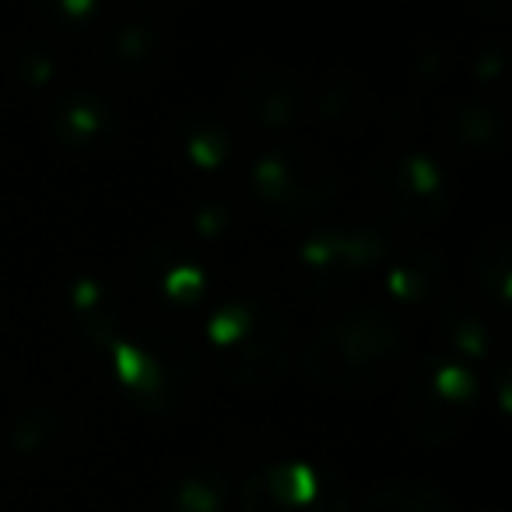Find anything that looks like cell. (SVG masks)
Masks as SVG:
<instances>
[{"mask_svg":"<svg viewBox=\"0 0 512 512\" xmlns=\"http://www.w3.org/2000/svg\"><path fill=\"white\" fill-rule=\"evenodd\" d=\"M407 355V330L383 306H358L320 327L302 348L309 383L334 393L376 390Z\"/></svg>","mask_w":512,"mask_h":512,"instance_id":"1","label":"cell"},{"mask_svg":"<svg viewBox=\"0 0 512 512\" xmlns=\"http://www.w3.org/2000/svg\"><path fill=\"white\" fill-rule=\"evenodd\" d=\"M481 404L477 376L449 355H428L411 369L400 397L404 428L418 446L439 449L460 439Z\"/></svg>","mask_w":512,"mask_h":512,"instance_id":"2","label":"cell"},{"mask_svg":"<svg viewBox=\"0 0 512 512\" xmlns=\"http://www.w3.org/2000/svg\"><path fill=\"white\" fill-rule=\"evenodd\" d=\"M369 200L390 225H432L449 207V179L421 151L369 165Z\"/></svg>","mask_w":512,"mask_h":512,"instance_id":"3","label":"cell"},{"mask_svg":"<svg viewBox=\"0 0 512 512\" xmlns=\"http://www.w3.org/2000/svg\"><path fill=\"white\" fill-rule=\"evenodd\" d=\"M239 512H351L348 484L313 460L267 463L239 484Z\"/></svg>","mask_w":512,"mask_h":512,"instance_id":"4","label":"cell"},{"mask_svg":"<svg viewBox=\"0 0 512 512\" xmlns=\"http://www.w3.org/2000/svg\"><path fill=\"white\" fill-rule=\"evenodd\" d=\"M207 330L225 355L228 376L242 386H267L285 372V323L274 313L225 306L211 316Z\"/></svg>","mask_w":512,"mask_h":512,"instance_id":"5","label":"cell"},{"mask_svg":"<svg viewBox=\"0 0 512 512\" xmlns=\"http://www.w3.org/2000/svg\"><path fill=\"white\" fill-rule=\"evenodd\" d=\"M256 197L281 214H316L330 207L341 190L334 165L302 148H274L253 165Z\"/></svg>","mask_w":512,"mask_h":512,"instance_id":"6","label":"cell"},{"mask_svg":"<svg viewBox=\"0 0 512 512\" xmlns=\"http://www.w3.org/2000/svg\"><path fill=\"white\" fill-rule=\"evenodd\" d=\"M232 99L249 120L264 127H285L295 120L302 106V88L281 64L271 60H249L239 67L232 81Z\"/></svg>","mask_w":512,"mask_h":512,"instance_id":"7","label":"cell"},{"mask_svg":"<svg viewBox=\"0 0 512 512\" xmlns=\"http://www.w3.org/2000/svg\"><path fill=\"white\" fill-rule=\"evenodd\" d=\"M379 253H383V242L369 232L320 235V239H313L302 249V264H306L316 292H337L358 271L376 264Z\"/></svg>","mask_w":512,"mask_h":512,"instance_id":"8","label":"cell"},{"mask_svg":"<svg viewBox=\"0 0 512 512\" xmlns=\"http://www.w3.org/2000/svg\"><path fill=\"white\" fill-rule=\"evenodd\" d=\"M362 512H456V502L432 481L390 477L365 495Z\"/></svg>","mask_w":512,"mask_h":512,"instance_id":"9","label":"cell"},{"mask_svg":"<svg viewBox=\"0 0 512 512\" xmlns=\"http://www.w3.org/2000/svg\"><path fill=\"white\" fill-rule=\"evenodd\" d=\"M439 278H442L439 256L428 253V249H414L411 256H404V260L393 264L390 292L397 295L400 302H407V306H418L421 299H428V295L435 292Z\"/></svg>","mask_w":512,"mask_h":512,"instance_id":"10","label":"cell"},{"mask_svg":"<svg viewBox=\"0 0 512 512\" xmlns=\"http://www.w3.org/2000/svg\"><path fill=\"white\" fill-rule=\"evenodd\" d=\"M474 264L484 292H491L495 309H505V302H509V232L505 228H491L484 235L474 253Z\"/></svg>","mask_w":512,"mask_h":512,"instance_id":"11","label":"cell"},{"mask_svg":"<svg viewBox=\"0 0 512 512\" xmlns=\"http://www.w3.org/2000/svg\"><path fill=\"white\" fill-rule=\"evenodd\" d=\"M442 330L449 334V341L460 351H467L470 358H484L488 355V323L477 313L474 302H467L463 295H453L442 309Z\"/></svg>","mask_w":512,"mask_h":512,"instance_id":"12","label":"cell"},{"mask_svg":"<svg viewBox=\"0 0 512 512\" xmlns=\"http://www.w3.org/2000/svg\"><path fill=\"white\" fill-rule=\"evenodd\" d=\"M449 127L470 148H491V144H502V120L491 106L484 102H467V106H456L449 113Z\"/></svg>","mask_w":512,"mask_h":512,"instance_id":"13","label":"cell"},{"mask_svg":"<svg viewBox=\"0 0 512 512\" xmlns=\"http://www.w3.org/2000/svg\"><path fill=\"white\" fill-rule=\"evenodd\" d=\"M102 123H106V113L95 99L88 95H74V99L60 102L57 109V134L67 137L71 144H88L99 137Z\"/></svg>","mask_w":512,"mask_h":512,"instance_id":"14","label":"cell"},{"mask_svg":"<svg viewBox=\"0 0 512 512\" xmlns=\"http://www.w3.org/2000/svg\"><path fill=\"white\" fill-rule=\"evenodd\" d=\"M186 148H190L193 162H200L204 169H218V165L228 158V151H232V144H228V137L221 134V130H214L204 123L200 130L186 134Z\"/></svg>","mask_w":512,"mask_h":512,"instance_id":"15","label":"cell"},{"mask_svg":"<svg viewBox=\"0 0 512 512\" xmlns=\"http://www.w3.org/2000/svg\"><path fill=\"white\" fill-rule=\"evenodd\" d=\"M221 505V488L214 484V477H190L179 484L176 491V509L179 512H218Z\"/></svg>","mask_w":512,"mask_h":512,"instance_id":"16","label":"cell"},{"mask_svg":"<svg viewBox=\"0 0 512 512\" xmlns=\"http://www.w3.org/2000/svg\"><path fill=\"white\" fill-rule=\"evenodd\" d=\"M113 53L116 60H123V64H141L144 57L151 53V46H155V36H151L148 29H141V25H134V29H120L113 36Z\"/></svg>","mask_w":512,"mask_h":512,"instance_id":"17","label":"cell"},{"mask_svg":"<svg viewBox=\"0 0 512 512\" xmlns=\"http://www.w3.org/2000/svg\"><path fill=\"white\" fill-rule=\"evenodd\" d=\"M50 428H53V418H50V414H46V411H32V414H25V418L18 421L15 435H25V432H29V439L18 442V449H25V453H32V449L46 446V439H50Z\"/></svg>","mask_w":512,"mask_h":512,"instance_id":"18","label":"cell"}]
</instances>
